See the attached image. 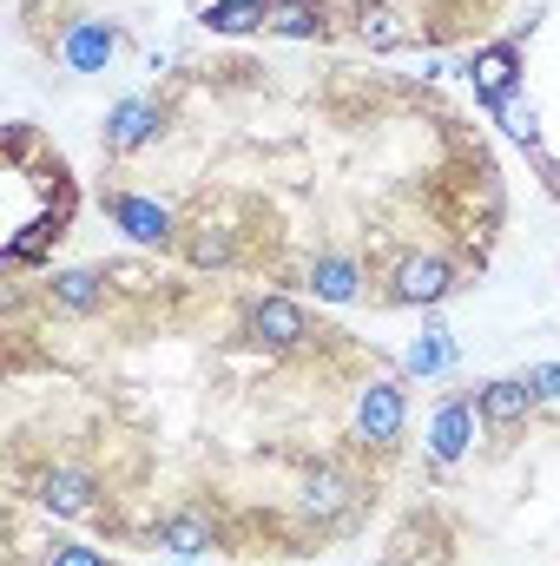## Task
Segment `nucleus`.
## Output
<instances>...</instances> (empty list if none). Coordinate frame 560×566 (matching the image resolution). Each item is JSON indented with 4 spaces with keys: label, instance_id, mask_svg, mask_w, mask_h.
<instances>
[{
    "label": "nucleus",
    "instance_id": "1",
    "mask_svg": "<svg viewBox=\"0 0 560 566\" xmlns=\"http://www.w3.org/2000/svg\"><path fill=\"white\" fill-rule=\"evenodd\" d=\"M370 507V474L343 454H317L303 461L297 488H290V527L303 541H323V534H343L356 514Z\"/></svg>",
    "mask_w": 560,
    "mask_h": 566
},
{
    "label": "nucleus",
    "instance_id": "2",
    "mask_svg": "<svg viewBox=\"0 0 560 566\" xmlns=\"http://www.w3.org/2000/svg\"><path fill=\"white\" fill-rule=\"evenodd\" d=\"M238 329H245V343L265 349V356H310V349H330V343H336V329H323V323H317L297 296H283V290L245 296Z\"/></svg>",
    "mask_w": 560,
    "mask_h": 566
},
{
    "label": "nucleus",
    "instance_id": "3",
    "mask_svg": "<svg viewBox=\"0 0 560 566\" xmlns=\"http://www.w3.org/2000/svg\"><path fill=\"white\" fill-rule=\"evenodd\" d=\"M350 441L363 454H376V461H390L409 441V376L403 369L356 382V396H350Z\"/></svg>",
    "mask_w": 560,
    "mask_h": 566
},
{
    "label": "nucleus",
    "instance_id": "4",
    "mask_svg": "<svg viewBox=\"0 0 560 566\" xmlns=\"http://www.w3.org/2000/svg\"><path fill=\"white\" fill-rule=\"evenodd\" d=\"M481 441H488V422H481L475 389H442L435 409H428V422H422V454H428V468L448 474V468H462Z\"/></svg>",
    "mask_w": 560,
    "mask_h": 566
},
{
    "label": "nucleus",
    "instance_id": "5",
    "mask_svg": "<svg viewBox=\"0 0 560 566\" xmlns=\"http://www.w3.org/2000/svg\"><path fill=\"white\" fill-rule=\"evenodd\" d=\"M455 290H462V264L448 251H403L383 271V303L396 310H442Z\"/></svg>",
    "mask_w": 560,
    "mask_h": 566
},
{
    "label": "nucleus",
    "instance_id": "6",
    "mask_svg": "<svg viewBox=\"0 0 560 566\" xmlns=\"http://www.w3.org/2000/svg\"><path fill=\"white\" fill-rule=\"evenodd\" d=\"M100 205H106L113 231H120L126 244H139V251H178V244H185V218H178V205L158 198V191H120V185H113Z\"/></svg>",
    "mask_w": 560,
    "mask_h": 566
},
{
    "label": "nucleus",
    "instance_id": "7",
    "mask_svg": "<svg viewBox=\"0 0 560 566\" xmlns=\"http://www.w3.org/2000/svg\"><path fill=\"white\" fill-rule=\"evenodd\" d=\"M33 507L46 521H93L106 507V481L86 461H46L33 474Z\"/></svg>",
    "mask_w": 560,
    "mask_h": 566
},
{
    "label": "nucleus",
    "instance_id": "8",
    "mask_svg": "<svg viewBox=\"0 0 560 566\" xmlns=\"http://www.w3.org/2000/svg\"><path fill=\"white\" fill-rule=\"evenodd\" d=\"M120 46H126V27H120V20H100V13H80V20H66V27L53 33V60H60L73 80H100V73L120 60Z\"/></svg>",
    "mask_w": 560,
    "mask_h": 566
},
{
    "label": "nucleus",
    "instance_id": "9",
    "mask_svg": "<svg viewBox=\"0 0 560 566\" xmlns=\"http://www.w3.org/2000/svg\"><path fill=\"white\" fill-rule=\"evenodd\" d=\"M165 126H172V99L133 93V99H120V106L100 119V145H106V158H139L145 145L165 139Z\"/></svg>",
    "mask_w": 560,
    "mask_h": 566
},
{
    "label": "nucleus",
    "instance_id": "10",
    "mask_svg": "<svg viewBox=\"0 0 560 566\" xmlns=\"http://www.w3.org/2000/svg\"><path fill=\"white\" fill-rule=\"evenodd\" d=\"M40 296H46V310H60V316H106L113 303H120V290L106 277V264H60V271H46L40 277Z\"/></svg>",
    "mask_w": 560,
    "mask_h": 566
},
{
    "label": "nucleus",
    "instance_id": "11",
    "mask_svg": "<svg viewBox=\"0 0 560 566\" xmlns=\"http://www.w3.org/2000/svg\"><path fill=\"white\" fill-rule=\"evenodd\" d=\"M152 547H165L172 560H205V554L225 547V521H218V507L185 501V507H172V514L152 521Z\"/></svg>",
    "mask_w": 560,
    "mask_h": 566
},
{
    "label": "nucleus",
    "instance_id": "12",
    "mask_svg": "<svg viewBox=\"0 0 560 566\" xmlns=\"http://www.w3.org/2000/svg\"><path fill=\"white\" fill-rule=\"evenodd\" d=\"M455 73L475 86L481 106H501V99L521 93V46H515V40H488V46H475Z\"/></svg>",
    "mask_w": 560,
    "mask_h": 566
},
{
    "label": "nucleus",
    "instance_id": "13",
    "mask_svg": "<svg viewBox=\"0 0 560 566\" xmlns=\"http://www.w3.org/2000/svg\"><path fill=\"white\" fill-rule=\"evenodd\" d=\"M303 290H310L317 303H330V310H350V303H363L370 271H363L356 251H317V258L303 264Z\"/></svg>",
    "mask_w": 560,
    "mask_h": 566
},
{
    "label": "nucleus",
    "instance_id": "14",
    "mask_svg": "<svg viewBox=\"0 0 560 566\" xmlns=\"http://www.w3.org/2000/svg\"><path fill=\"white\" fill-rule=\"evenodd\" d=\"M178 258H185L198 277H225V271H238L245 244H238V231H231L225 218H185V244H178Z\"/></svg>",
    "mask_w": 560,
    "mask_h": 566
},
{
    "label": "nucleus",
    "instance_id": "15",
    "mask_svg": "<svg viewBox=\"0 0 560 566\" xmlns=\"http://www.w3.org/2000/svg\"><path fill=\"white\" fill-rule=\"evenodd\" d=\"M455 356H462V349H455V329H448V323L428 310L422 336L403 349V363H396V369H403L409 382H455Z\"/></svg>",
    "mask_w": 560,
    "mask_h": 566
},
{
    "label": "nucleus",
    "instance_id": "16",
    "mask_svg": "<svg viewBox=\"0 0 560 566\" xmlns=\"http://www.w3.org/2000/svg\"><path fill=\"white\" fill-rule=\"evenodd\" d=\"M475 402H481L488 434H515V428H528L535 416H541V402H535V389H528L521 376H495V382H481Z\"/></svg>",
    "mask_w": 560,
    "mask_h": 566
},
{
    "label": "nucleus",
    "instance_id": "17",
    "mask_svg": "<svg viewBox=\"0 0 560 566\" xmlns=\"http://www.w3.org/2000/svg\"><path fill=\"white\" fill-rule=\"evenodd\" d=\"M350 27H356V40H363L370 53H403V46H416L422 40V20H409V13L390 7V0H363Z\"/></svg>",
    "mask_w": 560,
    "mask_h": 566
},
{
    "label": "nucleus",
    "instance_id": "18",
    "mask_svg": "<svg viewBox=\"0 0 560 566\" xmlns=\"http://www.w3.org/2000/svg\"><path fill=\"white\" fill-rule=\"evenodd\" d=\"M271 40H330V7L323 0H271V20H265Z\"/></svg>",
    "mask_w": 560,
    "mask_h": 566
},
{
    "label": "nucleus",
    "instance_id": "19",
    "mask_svg": "<svg viewBox=\"0 0 560 566\" xmlns=\"http://www.w3.org/2000/svg\"><path fill=\"white\" fill-rule=\"evenodd\" d=\"M265 20H271V0H205V13H198V27H205L211 40L265 33Z\"/></svg>",
    "mask_w": 560,
    "mask_h": 566
},
{
    "label": "nucleus",
    "instance_id": "20",
    "mask_svg": "<svg viewBox=\"0 0 560 566\" xmlns=\"http://www.w3.org/2000/svg\"><path fill=\"white\" fill-rule=\"evenodd\" d=\"M488 119H495L508 139L521 145L528 158H535V151H548V126H541V106H535V93H515V99L488 106Z\"/></svg>",
    "mask_w": 560,
    "mask_h": 566
},
{
    "label": "nucleus",
    "instance_id": "21",
    "mask_svg": "<svg viewBox=\"0 0 560 566\" xmlns=\"http://www.w3.org/2000/svg\"><path fill=\"white\" fill-rule=\"evenodd\" d=\"M106 277L120 296H158V271L145 258H106Z\"/></svg>",
    "mask_w": 560,
    "mask_h": 566
},
{
    "label": "nucleus",
    "instance_id": "22",
    "mask_svg": "<svg viewBox=\"0 0 560 566\" xmlns=\"http://www.w3.org/2000/svg\"><path fill=\"white\" fill-rule=\"evenodd\" d=\"M40 566H113L100 547H86V541H53L46 554H40Z\"/></svg>",
    "mask_w": 560,
    "mask_h": 566
},
{
    "label": "nucleus",
    "instance_id": "23",
    "mask_svg": "<svg viewBox=\"0 0 560 566\" xmlns=\"http://www.w3.org/2000/svg\"><path fill=\"white\" fill-rule=\"evenodd\" d=\"M521 382L535 389V402H541V409H560V363H528V369H521Z\"/></svg>",
    "mask_w": 560,
    "mask_h": 566
},
{
    "label": "nucleus",
    "instance_id": "24",
    "mask_svg": "<svg viewBox=\"0 0 560 566\" xmlns=\"http://www.w3.org/2000/svg\"><path fill=\"white\" fill-rule=\"evenodd\" d=\"M172 66H178V46H152L145 53V73H172Z\"/></svg>",
    "mask_w": 560,
    "mask_h": 566
},
{
    "label": "nucleus",
    "instance_id": "25",
    "mask_svg": "<svg viewBox=\"0 0 560 566\" xmlns=\"http://www.w3.org/2000/svg\"><path fill=\"white\" fill-rule=\"evenodd\" d=\"M178 566H198V560H178Z\"/></svg>",
    "mask_w": 560,
    "mask_h": 566
}]
</instances>
